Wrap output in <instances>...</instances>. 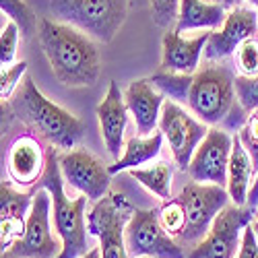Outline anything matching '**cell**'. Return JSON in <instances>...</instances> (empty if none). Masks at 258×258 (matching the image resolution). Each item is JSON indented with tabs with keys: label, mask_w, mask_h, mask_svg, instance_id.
<instances>
[{
	"label": "cell",
	"mask_w": 258,
	"mask_h": 258,
	"mask_svg": "<svg viewBox=\"0 0 258 258\" xmlns=\"http://www.w3.org/2000/svg\"><path fill=\"white\" fill-rule=\"evenodd\" d=\"M258 33V13L254 7H233L227 11V17L219 29L211 31L207 48H205V60L207 62H219L240 48L246 39L254 37Z\"/></svg>",
	"instance_id": "14"
},
{
	"label": "cell",
	"mask_w": 258,
	"mask_h": 258,
	"mask_svg": "<svg viewBox=\"0 0 258 258\" xmlns=\"http://www.w3.org/2000/svg\"><path fill=\"white\" fill-rule=\"evenodd\" d=\"M250 209H258V171H256V176H254V182L250 186V192H248V203H246Z\"/></svg>",
	"instance_id": "34"
},
{
	"label": "cell",
	"mask_w": 258,
	"mask_h": 258,
	"mask_svg": "<svg viewBox=\"0 0 258 258\" xmlns=\"http://www.w3.org/2000/svg\"><path fill=\"white\" fill-rule=\"evenodd\" d=\"M256 176V167L252 163V157L244 149L240 137H233V147H231V157L227 165V192L229 199L235 205H246L248 203V192Z\"/></svg>",
	"instance_id": "21"
},
{
	"label": "cell",
	"mask_w": 258,
	"mask_h": 258,
	"mask_svg": "<svg viewBox=\"0 0 258 258\" xmlns=\"http://www.w3.org/2000/svg\"><path fill=\"white\" fill-rule=\"evenodd\" d=\"M52 195L48 188L33 192L25 231L9 250L13 258H56L62 252L60 235L52 231Z\"/></svg>",
	"instance_id": "8"
},
{
	"label": "cell",
	"mask_w": 258,
	"mask_h": 258,
	"mask_svg": "<svg viewBox=\"0 0 258 258\" xmlns=\"http://www.w3.org/2000/svg\"><path fill=\"white\" fill-rule=\"evenodd\" d=\"M64 184H71L89 201H99L107 195L112 182L110 165H103L85 149H73L58 157Z\"/></svg>",
	"instance_id": "13"
},
{
	"label": "cell",
	"mask_w": 258,
	"mask_h": 258,
	"mask_svg": "<svg viewBox=\"0 0 258 258\" xmlns=\"http://www.w3.org/2000/svg\"><path fill=\"white\" fill-rule=\"evenodd\" d=\"M163 133H153L149 137H133L128 139L124 145V153L120 159H116V163L110 165V174H120L124 169H135L143 163L153 161L159 153H161V145H163Z\"/></svg>",
	"instance_id": "22"
},
{
	"label": "cell",
	"mask_w": 258,
	"mask_h": 258,
	"mask_svg": "<svg viewBox=\"0 0 258 258\" xmlns=\"http://www.w3.org/2000/svg\"><path fill=\"white\" fill-rule=\"evenodd\" d=\"M252 215H256V211L248 205L229 203L213 219L209 233L190 248L186 258H235L242 246L244 229L252 223Z\"/></svg>",
	"instance_id": "9"
},
{
	"label": "cell",
	"mask_w": 258,
	"mask_h": 258,
	"mask_svg": "<svg viewBox=\"0 0 258 258\" xmlns=\"http://www.w3.org/2000/svg\"><path fill=\"white\" fill-rule=\"evenodd\" d=\"M135 207L120 192H107L95 201L91 213L87 215L89 233L99 240L101 258H131L124 240V229L133 217Z\"/></svg>",
	"instance_id": "7"
},
{
	"label": "cell",
	"mask_w": 258,
	"mask_h": 258,
	"mask_svg": "<svg viewBox=\"0 0 258 258\" xmlns=\"http://www.w3.org/2000/svg\"><path fill=\"white\" fill-rule=\"evenodd\" d=\"M37 37L54 77L64 87H91L101 73L99 50L91 35L52 19H39Z\"/></svg>",
	"instance_id": "1"
},
{
	"label": "cell",
	"mask_w": 258,
	"mask_h": 258,
	"mask_svg": "<svg viewBox=\"0 0 258 258\" xmlns=\"http://www.w3.org/2000/svg\"><path fill=\"white\" fill-rule=\"evenodd\" d=\"M27 71V62L21 60L15 64H9V67H3V73H0V97L3 99H11L15 95V91L19 89L21 79H23Z\"/></svg>",
	"instance_id": "29"
},
{
	"label": "cell",
	"mask_w": 258,
	"mask_h": 258,
	"mask_svg": "<svg viewBox=\"0 0 258 258\" xmlns=\"http://www.w3.org/2000/svg\"><path fill=\"white\" fill-rule=\"evenodd\" d=\"M233 87H235V97H238L244 110L250 114L256 112L258 110V75H254V77L235 75Z\"/></svg>",
	"instance_id": "28"
},
{
	"label": "cell",
	"mask_w": 258,
	"mask_h": 258,
	"mask_svg": "<svg viewBox=\"0 0 258 258\" xmlns=\"http://www.w3.org/2000/svg\"><path fill=\"white\" fill-rule=\"evenodd\" d=\"M219 5H223L225 9H233V5H235V0H217Z\"/></svg>",
	"instance_id": "37"
},
{
	"label": "cell",
	"mask_w": 258,
	"mask_h": 258,
	"mask_svg": "<svg viewBox=\"0 0 258 258\" xmlns=\"http://www.w3.org/2000/svg\"><path fill=\"white\" fill-rule=\"evenodd\" d=\"M33 195L29 192H19L11 184L0 186V231H3V252L11 250L17 240L25 231L27 215L31 211Z\"/></svg>",
	"instance_id": "19"
},
{
	"label": "cell",
	"mask_w": 258,
	"mask_h": 258,
	"mask_svg": "<svg viewBox=\"0 0 258 258\" xmlns=\"http://www.w3.org/2000/svg\"><path fill=\"white\" fill-rule=\"evenodd\" d=\"M250 225H252V229H254V233H256V238H258V209H256V215H254V221H252Z\"/></svg>",
	"instance_id": "36"
},
{
	"label": "cell",
	"mask_w": 258,
	"mask_h": 258,
	"mask_svg": "<svg viewBox=\"0 0 258 258\" xmlns=\"http://www.w3.org/2000/svg\"><path fill=\"white\" fill-rule=\"evenodd\" d=\"M48 165V155H44L39 141L31 135H21L9 149L7 171L13 184L33 186L41 180Z\"/></svg>",
	"instance_id": "16"
},
{
	"label": "cell",
	"mask_w": 258,
	"mask_h": 258,
	"mask_svg": "<svg viewBox=\"0 0 258 258\" xmlns=\"http://www.w3.org/2000/svg\"><path fill=\"white\" fill-rule=\"evenodd\" d=\"M159 215V223L163 225V229L171 235V238H180L186 229V211L182 207V203L178 199H169L161 205V209L157 211Z\"/></svg>",
	"instance_id": "26"
},
{
	"label": "cell",
	"mask_w": 258,
	"mask_h": 258,
	"mask_svg": "<svg viewBox=\"0 0 258 258\" xmlns=\"http://www.w3.org/2000/svg\"><path fill=\"white\" fill-rule=\"evenodd\" d=\"M209 35L211 31L188 39L176 29H167L161 39V69L167 73L195 75L201 69V58L205 56Z\"/></svg>",
	"instance_id": "15"
},
{
	"label": "cell",
	"mask_w": 258,
	"mask_h": 258,
	"mask_svg": "<svg viewBox=\"0 0 258 258\" xmlns=\"http://www.w3.org/2000/svg\"><path fill=\"white\" fill-rule=\"evenodd\" d=\"M128 116H131V112L126 107L124 93L120 91L118 83L112 81L103 101L97 105V120L105 149L114 159H120V149H124V131Z\"/></svg>",
	"instance_id": "18"
},
{
	"label": "cell",
	"mask_w": 258,
	"mask_h": 258,
	"mask_svg": "<svg viewBox=\"0 0 258 258\" xmlns=\"http://www.w3.org/2000/svg\"><path fill=\"white\" fill-rule=\"evenodd\" d=\"M54 21L69 23L97 41H112L128 15V0H50Z\"/></svg>",
	"instance_id": "5"
},
{
	"label": "cell",
	"mask_w": 258,
	"mask_h": 258,
	"mask_svg": "<svg viewBox=\"0 0 258 258\" xmlns=\"http://www.w3.org/2000/svg\"><path fill=\"white\" fill-rule=\"evenodd\" d=\"M141 258H149V256H141Z\"/></svg>",
	"instance_id": "39"
},
{
	"label": "cell",
	"mask_w": 258,
	"mask_h": 258,
	"mask_svg": "<svg viewBox=\"0 0 258 258\" xmlns=\"http://www.w3.org/2000/svg\"><path fill=\"white\" fill-rule=\"evenodd\" d=\"M131 178H135L139 184H143L149 192H153L155 197L163 199V201H169L171 199V167L161 161L153 167H135V169H128Z\"/></svg>",
	"instance_id": "23"
},
{
	"label": "cell",
	"mask_w": 258,
	"mask_h": 258,
	"mask_svg": "<svg viewBox=\"0 0 258 258\" xmlns=\"http://www.w3.org/2000/svg\"><path fill=\"white\" fill-rule=\"evenodd\" d=\"M178 201L186 211V229L180 235V246H197L211 229V223L217 215L229 205V192L219 184H203V182H188Z\"/></svg>",
	"instance_id": "6"
},
{
	"label": "cell",
	"mask_w": 258,
	"mask_h": 258,
	"mask_svg": "<svg viewBox=\"0 0 258 258\" xmlns=\"http://www.w3.org/2000/svg\"><path fill=\"white\" fill-rule=\"evenodd\" d=\"M227 17V9L219 3H205V0H180L178 21L174 29L178 33L192 29L215 31L223 25Z\"/></svg>",
	"instance_id": "20"
},
{
	"label": "cell",
	"mask_w": 258,
	"mask_h": 258,
	"mask_svg": "<svg viewBox=\"0 0 258 258\" xmlns=\"http://www.w3.org/2000/svg\"><path fill=\"white\" fill-rule=\"evenodd\" d=\"M19 25L15 21H9V23L0 31V64L3 67H9L13 64L15 56H17V44H19Z\"/></svg>",
	"instance_id": "31"
},
{
	"label": "cell",
	"mask_w": 258,
	"mask_h": 258,
	"mask_svg": "<svg viewBox=\"0 0 258 258\" xmlns=\"http://www.w3.org/2000/svg\"><path fill=\"white\" fill-rule=\"evenodd\" d=\"M0 11H3V15H7L11 21H15L23 35H31L37 31L39 21H37L35 13L23 3V0H0Z\"/></svg>",
	"instance_id": "25"
},
{
	"label": "cell",
	"mask_w": 258,
	"mask_h": 258,
	"mask_svg": "<svg viewBox=\"0 0 258 258\" xmlns=\"http://www.w3.org/2000/svg\"><path fill=\"white\" fill-rule=\"evenodd\" d=\"M159 131L163 133V139L169 145L176 165L186 171L197 147L209 133V124L201 122L192 112H186L180 103L167 99L161 107Z\"/></svg>",
	"instance_id": "11"
},
{
	"label": "cell",
	"mask_w": 258,
	"mask_h": 258,
	"mask_svg": "<svg viewBox=\"0 0 258 258\" xmlns=\"http://www.w3.org/2000/svg\"><path fill=\"white\" fill-rule=\"evenodd\" d=\"M131 258H186L184 248L163 229L155 209H135L124 229Z\"/></svg>",
	"instance_id": "10"
},
{
	"label": "cell",
	"mask_w": 258,
	"mask_h": 258,
	"mask_svg": "<svg viewBox=\"0 0 258 258\" xmlns=\"http://www.w3.org/2000/svg\"><path fill=\"white\" fill-rule=\"evenodd\" d=\"M235 258H258V238L252 225H246L244 235H242V246Z\"/></svg>",
	"instance_id": "33"
},
{
	"label": "cell",
	"mask_w": 258,
	"mask_h": 258,
	"mask_svg": "<svg viewBox=\"0 0 258 258\" xmlns=\"http://www.w3.org/2000/svg\"><path fill=\"white\" fill-rule=\"evenodd\" d=\"M13 112L56 149H75L85 133L83 122L48 99L29 77L23 79L13 95Z\"/></svg>",
	"instance_id": "3"
},
{
	"label": "cell",
	"mask_w": 258,
	"mask_h": 258,
	"mask_svg": "<svg viewBox=\"0 0 258 258\" xmlns=\"http://www.w3.org/2000/svg\"><path fill=\"white\" fill-rule=\"evenodd\" d=\"M81 258H101V250H99V246H97V248H91L87 254H83Z\"/></svg>",
	"instance_id": "35"
},
{
	"label": "cell",
	"mask_w": 258,
	"mask_h": 258,
	"mask_svg": "<svg viewBox=\"0 0 258 258\" xmlns=\"http://www.w3.org/2000/svg\"><path fill=\"white\" fill-rule=\"evenodd\" d=\"M235 3H246V5H250V7H254L258 11V0H235Z\"/></svg>",
	"instance_id": "38"
},
{
	"label": "cell",
	"mask_w": 258,
	"mask_h": 258,
	"mask_svg": "<svg viewBox=\"0 0 258 258\" xmlns=\"http://www.w3.org/2000/svg\"><path fill=\"white\" fill-rule=\"evenodd\" d=\"M39 188H48L52 195V219L54 231L62 240V252L56 258H81L87 254V219L85 207L87 197L81 195L77 199H69L64 192V178L60 171V161L54 151L48 153V165L39 180Z\"/></svg>",
	"instance_id": "4"
},
{
	"label": "cell",
	"mask_w": 258,
	"mask_h": 258,
	"mask_svg": "<svg viewBox=\"0 0 258 258\" xmlns=\"http://www.w3.org/2000/svg\"><path fill=\"white\" fill-rule=\"evenodd\" d=\"M235 75L223 64H207L192 75L186 105L205 124H227L229 128H242L248 116L235 97Z\"/></svg>",
	"instance_id": "2"
},
{
	"label": "cell",
	"mask_w": 258,
	"mask_h": 258,
	"mask_svg": "<svg viewBox=\"0 0 258 258\" xmlns=\"http://www.w3.org/2000/svg\"><path fill=\"white\" fill-rule=\"evenodd\" d=\"M235 71L242 77L258 75V39L250 37L235 50Z\"/></svg>",
	"instance_id": "27"
},
{
	"label": "cell",
	"mask_w": 258,
	"mask_h": 258,
	"mask_svg": "<svg viewBox=\"0 0 258 258\" xmlns=\"http://www.w3.org/2000/svg\"><path fill=\"white\" fill-rule=\"evenodd\" d=\"M151 3V15L159 27H171L178 21L180 0H149Z\"/></svg>",
	"instance_id": "32"
},
{
	"label": "cell",
	"mask_w": 258,
	"mask_h": 258,
	"mask_svg": "<svg viewBox=\"0 0 258 258\" xmlns=\"http://www.w3.org/2000/svg\"><path fill=\"white\" fill-rule=\"evenodd\" d=\"M163 97L165 95L149 79H139L128 85L124 99H126L128 112L135 118L137 135L149 137L155 133V128L159 126L161 107L165 103Z\"/></svg>",
	"instance_id": "17"
},
{
	"label": "cell",
	"mask_w": 258,
	"mask_h": 258,
	"mask_svg": "<svg viewBox=\"0 0 258 258\" xmlns=\"http://www.w3.org/2000/svg\"><path fill=\"white\" fill-rule=\"evenodd\" d=\"M149 81H151L155 87H157L165 97H169L171 101H176V103H186L188 87H190L192 75H180V73H167V71H161V73L153 75Z\"/></svg>",
	"instance_id": "24"
},
{
	"label": "cell",
	"mask_w": 258,
	"mask_h": 258,
	"mask_svg": "<svg viewBox=\"0 0 258 258\" xmlns=\"http://www.w3.org/2000/svg\"><path fill=\"white\" fill-rule=\"evenodd\" d=\"M233 137L223 128H209L188 165V176L195 182L219 184L227 188V165L231 157Z\"/></svg>",
	"instance_id": "12"
},
{
	"label": "cell",
	"mask_w": 258,
	"mask_h": 258,
	"mask_svg": "<svg viewBox=\"0 0 258 258\" xmlns=\"http://www.w3.org/2000/svg\"><path fill=\"white\" fill-rule=\"evenodd\" d=\"M238 137H240L244 149L248 151V155L252 157V163H254V167L258 171V110L252 112L246 118V122L242 124L240 133H238Z\"/></svg>",
	"instance_id": "30"
}]
</instances>
